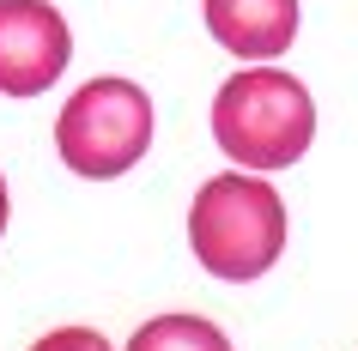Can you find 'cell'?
Wrapping results in <instances>:
<instances>
[{
	"label": "cell",
	"mask_w": 358,
	"mask_h": 351,
	"mask_svg": "<svg viewBox=\"0 0 358 351\" xmlns=\"http://www.w3.org/2000/svg\"><path fill=\"white\" fill-rule=\"evenodd\" d=\"M31 351H110V339L97 327H55V333H43Z\"/></svg>",
	"instance_id": "obj_7"
},
{
	"label": "cell",
	"mask_w": 358,
	"mask_h": 351,
	"mask_svg": "<svg viewBox=\"0 0 358 351\" xmlns=\"http://www.w3.org/2000/svg\"><path fill=\"white\" fill-rule=\"evenodd\" d=\"M61 164L85 182H115L152 151V103L134 79H92L55 115Z\"/></svg>",
	"instance_id": "obj_3"
},
{
	"label": "cell",
	"mask_w": 358,
	"mask_h": 351,
	"mask_svg": "<svg viewBox=\"0 0 358 351\" xmlns=\"http://www.w3.org/2000/svg\"><path fill=\"white\" fill-rule=\"evenodd\" d=\"M0 237H6V182H0Z\"/></svg>",
	"instance_id": "obj_8"
},
{
	"label": "cell",
	"mask_w": 358,
	"mask_h": 351,
	"mask_svg": "<svg viewBox=\"0 0 358 351\" xmlns=\"http://www.w3.org/2000/svg\"><path fill=\"white\" fill-rule=\"evenodd\" d=\"M189 248L219 285L267 278L285 255V200L280 188L262 182L255 170L207 176L189 206Z\"/></svg>",
	"instance_id": "obj_1"
},
{
	"label": "cell",
	"mask_w": 358,
	"mask_h": 351,
	"mask_svg": "<svg viewBox=\"0 0 358 351\" xmlns=\"http://www.w3.org/2000/svg\"><path fill=\"white\" fill-rule=\"evenodd\" d=\"M128 351H231V339L207 315H158L128 339Z\"/></svg>",
	"instance_id": "obj_6"
},
{
	"label": "cell",
	"mask_w": 358,
	"mask_h": 351,
	"mask_svg": "<svg viewBox=\"0 0 358 351\" xmlns=\"http://www.w3.org/2000/svg\"><path fill=\"white\" fill-rule=\"evenodd\" d=\"M73 61V37L49 0H0V97L49 91Z\"/></svg>",
	"instance_id": "obj_4"
},
{
	"label": "cell",
	"mask_w": 358,
	"mask_h": 351,
	"mask_svg": "<svg viewBox=\"0 0 358 351\" xmlns=\"http://www.w3.org/2000/svg\"><path fill=\"white\" fill-rule=\"evenodd\" d=\"M213 140L237 170H292L316 140V97L280 67H243L213 97Z\"/></svg>",
	"instance_id": "obj_2"
},
{
	"label": "cell",
	"mask_w": 358,
	"mask_h": 351,
	"mask_svg": "<svg viewBox=\"0 0 358 351\" xmlns=\"http://www.w3.org/2000/svg\"><path fill=\"white\" fill-rule=\"evenodd\" d=\"M201 13L237 61H280L298 43V0H201Z\"/></svg>",
	"instance_id": "obj_5"
}]
</instances>
